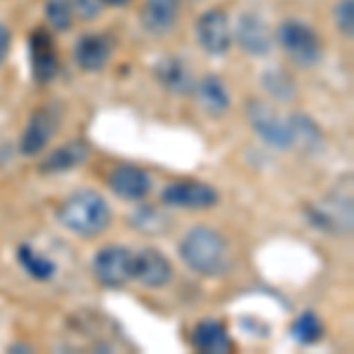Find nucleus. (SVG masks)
<instances>
[{
  "instance_id": "nucleus-5",
  "label": "nucleus",
  "mask_w": 354,
  "mask_h": 354,
  "mask_svg": "<svg viewBox=\"0 0 354 354\" xmlns=\"http://www.w3.org/2000/svg\"><path fill=\"white\" fill-rule=\"evenodd\" d=\"M194 33H196L198 48L210 57H225L234 43L230 17L222 12L220 8L205 10V12L196 19Z\"/></svg>"
},
{
  "instance_id": "nucleus-1",
  "label": "nucleus",
  "mask_w": 354,
  "mask_h": 354,
  "mask_svg": "<svg viewBox=\"0 0 354 354\" xmlns=\"http://www.w3.org/2000/svg\"><path fill=\"white\" fill-rule=\"evenodd\" d=\"M180 258L201 277H222L232 265V250L218 230L192 227L180 241Z\"/></svg>"
},
{
  "instance_id": "nucleus-3",
  "label": "nucleus",
  "mask_w": 354,
  "mask_h": 354,
  "mask_svg": "<svg viewBox=\"0 0 354 354\" xmlns=\"http://www.w3.org/2000/svg\"><path fill=\"white\" fill-rule=\"evenodd\" d=\"M274 41L286 53V57L298 66H317L324 57V43L319 33L302 19H283L277 28Z\"/></svg>"
},
{
  "instance_id": "nucleus-26",
  "label": "nucleus",
  "mask_w": 354,
  "mask_h": 354,
  "mask_svg": "<svg viewBox=\"0 0 354 354\" xmlns=\"http://www.w3.org/2000/svg\"><path fill=\"white\" fill-rule=\"evenodd\" d=\"M73 12L85 21H93L102 15V0H71Z\"/></svg>"
},
{
  "instance_id": "nucleus-16",
  "label": "nucleus",
  "mask_w": 354,
  "mask_h": 354,
  "mask_svg": "<svg viewBox=\"0 0 354 354\" xmlns=\"http://www.w3.org/2000/svg\"><path fill=\"white\" fill-rule=\"evenodd\" d=\"M109 187L125 201H142L151 192V177L137 165H116L109 173Z\"/></svg>"
},
{
  "instance_id": "nucleus-7",
  "label": "nucleus",
  "mask_w": 354,
  "mask_h": 354,
  "mask_svg": "<svg viewBox=\"0 0 354 354\" xmlns=\"http://www.w3.org/2000/svg\"><path fill=\"white\" fill-rule=\"evenodd\" d=\"M93 272L106 288H121L133 279V253L125 245H104L95 253Z\"/></svg>"
},
{
  "instance_id": "nucleus-28",
  "label": "nucleus",
  "mask_w": 354,
  "mask_h": 354,
  "mask_svg": "<svg viewBox=\"0 0 354 354\" xmlns=\"http://www.w3.org/2000/svg\"><path fill=\"white\" fill-rule=\"evenodd\" d=\"M10 45H12V31L0 21V66H3L5 59H8Z\"/></svg>"
},
{
  "instance_id": "nucleus-24",
  "label": "nucleus",
  "mask_w": 354,
  "mask_h": 354,
  "mask_svg": "<svg viewBox=\"0 0 354 354\" xmlns=\"http://www.w3.org/2000/svg\"><path fill=\"white\" fill-rule=\"evenodd\" d=\"M45 19L57 33L71 31L73 21H76L71 0H45Z\"/></svg>"
},
{
  "instance_id": "nucleus-23",
  "label": "nucleus",
  "mask_w": 354,
  "mask_h": 354,
  "mask_svg": "<svg viewBox=\"0 0 354 354\" xmlns=\"http://www.w3.org/2000/svg\"><path fill=\"white\" fill-rule=\"evenodd\" d=\"M290 335H293V340L300 342V345H314V342L322 340L324 324H322V319H319V314L312 310L302 312L293 322V326H290Z\"/></svg>"
},
{
  "instance_id": "nucleus-29",
  "label": "nucleus",
  "mask_w": 354,
  "mask_h": 354,
  "mask_svg": "<svg viewBox=\"0 0 354 354\" xmlns=\"http://www.w3.org/2000/svg\"><path fill=\"white\" fill-rule=\"evenodd\" d=\"M133 0H102V5H109V8H125L130 5Z\"/></svg>"
},
{
  "instance_id": "nucleus-12",
  "label": "nucleus",
  "mask_w": 354,
  "mask_h": 354,
  "mask_svg": "<svg viewBox=\"0 0 354 354\" xmlns=\"http://www.w3.org/2000/svg\"><path fill=\"white\" fill-rule=\"evenodd\" d=\"M133 279L147 288H163L173 279V265L158 248H142L133 253Z\"/></svg>"
},
{
  "instance_id": "nucleus-27",
  "label": "nucleus",
  "mask_w": 354,
  "mask_h": 354,
  "mask_svg": "<svg viewBox=\"0 0 354 354\" xmlns=\"http://www.w3.org/2000/svg\"><path fill=\"white\" fill-rule=\"evenodd\" d=\"M147 213H149V220H142V218H133V225L137 230L142 232H161V222L165 220L158 210L153 208H147Z\"/></svg>"
},
{
  "instance_id": "nucleus-22",
  "label": "nucleus",
  "mask_w": 354,
  "mask_h": 354,
  "mask_svg": "<svg viewBox=\"0 0 354 354\" xmlns=\"http://www.w3.org/2000/svg\"><path fill=\"white\" fill-rule=\"evenodd\" d=\"M262 88L279 102H290L295 97V93H298L293 76L281 66H272L262 73Z\"/></svg>"
},
{
  "instance_id": "nucleus-17",
  "label": "nucleus",
  "mask_w": 354,
  "mask_h": 354,
  "mask_svg": "<svg viewBox=\"0 0 354 354\" xmlns=\"http://www.w3.org/2000/svg\"><path fill=\"white\" fill-rule=\"evenodd\" d=\"M192 347L201 354H227L234 350V340L227 326L218 319H203L192 330Z\"/></svg>"
},
{
  "instance_id": "nucleus-6",
  "label": "nucleus",
  "mask_w": 354,
  "mask_h": 354,
  "mask_svg": "<svg viewBox=\"0 0 354 354\" xmlns=\"http://www.w3.org/2000/svg\"><path fill=\"white\" fill-rule=\"evenodd\" d=\"M305 218L319 232L335 234V236H350L352 234V203L350 198H324L322 203H312L305 208Z\"/></svg>"
},
{
  "instance_id": "nucleus-4",
  "label": "nucleus",
  "mask_w": 354,
  "mask_h": 354,
  "mask_svg": "<svg viewBox=\"0 0 354 354\" xmlns=\"http://www.w3.org/2000/svg\"><path fill=\"white\" fill-rule=\"evenodd\" d=\"M245 116H248L250 128L260 137L265 145L274 147V149H293V137H290L288 121L281 118L272 109L267 102L262 100H248L245 104Z\"/></svg>"
},
{
  "instance_id": "nucleus-18",
  "label": "nucleus",
  "mask_w": 354,
  "mask_h": 354,
  "mask_svg": "<svg viewBox=\"0 0 354 354\" xmlns=\"http://www.w3.org/2000/svg\"><path fill=\"white\" fill-rule=\"evenodd\" d=\"M90 158V145L85 140H68L66 145L57 147L48 158L41 163L43 175H62L68 170H76Z\"/></svg>"
},
{
  "instance_id": "nucleus-25",
  "label": "nucleus",
  "mask_w": 354,
  "mask_h": 354,
  "mask_svg": "<svg viewBox=\"0 0 354 354\" xmlns=\"http://www.w3.org/2000/svg\"><path fill=\"white\" fill-rule=\"evenodd\" d=\"M333 17H335V26L342 36L352 38L354 33V0H338L333 10Z\"/></svg>"
},
{
  "instance_id": "nucleus-19",
  "label": "nucleus",
  "mask_w": 354,
  "mask_h": 354,
  "mask_svg": "<svg viewBox=\"0 0 354 354\" xmlns=\"http://www.w3.org/2000/svg\"><path fill=\"white\" fill-rule=\"evenodd\" d=\"M194 95H196L201 109L213 118L225 116L232 106V97L227 93V85L222 83V78L213 76V73H208V76H203L201 81H196Z\"/></svg>"
},
{
  "instance_id": "nucleus-2",
  "label": "nucleus",
  "mask_w": 354,
  "mask_h": 354,
  "mask_svg": "<svg viewBox=\"0 0 354 354\" xmlns=\"http://www.w3.org/2000/svg\"><path fill=\"white\" fill-rule=\"evenodd\" d=\"M57 222L78 236H100L111 225V208L102 194L93 189H78L57 208Z\"/></svg>"
},
{
  "instance_id": "nucleus-20",
  "label": "nucleus",
  "mask_w": 354,
  "mask_h": 354,
  "mask_svg": "<svg viewBox=\"0 0 354 354\" xmlns=\"http://www.w3.org/2000/svg\"><path fill=\"white\" fill-rule=\"evenodd\" d=\"M288 128H290V137H293V147H300L305 151H319L324 145V133L314 118H310L307 113H290L286 118Z\"/></svg>"
},
{
  "instance_id": "nucleus-10",
  "label": "nucleus",
  "mask_w": 354,
  "mask_h": 354,
  "mask_svg": "<svg viewBox=\"0 0 354 354\" xmlns=\"http://www.w3.org/2000/svg\"><path fill=\"white\" fill-rule=\"evenodd\" d=\"M57 125H59V109L57 106H38L19 137V151L24 156H38L55 137Z\"/></svg>"
},
{
  "instance_id": "nucleus-21",
  "label": "nucleus",
  "mask_w": 354,
  "mask_h": 354,
  "mask_svg": "<svg viewBox=\"0 0 354 354\" xmlns=\"http://www.w3.org/2000/svg\"><path fill=\"white\" fill-rule=\"evenodd\" d=\"M17 262L24 270L33 281H50V279L57 274V265L50 258H45L43 253L33 250V245L21 243L17 248Z\"/></svg>"
},
{
  "instance_id": "nucleus-15",
  "label": "nucleus",
  "mask_w": 354,
  "mask_h": 354,
  "mask_svg": "<svg viewBox=\"0 0 354 354\" xmlns=\"http://www.w3.org/2000/svg\"><path fill=\"white\" fill-rule=\"evenodd\" d=\"M153 76H156V81L163 90H168L170 95L177 97L194 95V88H196V78H194L192 68L180 57H165V59H161L153 66Z\"/></svg>"
},
{
  "instance_id": "nucleus-13",
  "label": "nucleus",
  "mask_w": 354,
  "mask_h": 354,
  "mask_svg": "<svg viewBox=\"0 0 354 354\" xmlns=\"http://www.w3.org/2000/svg\"><path fill=\"white\" fill-rule=\"evenodd\" d=\"M113 55V41L106 33H85L73 45V62L85 73H97L109 64Z\"/></svg>"
},
{
  "instance_id": "nucleus-11",
  "label": "nucleus",
  "mask_w": 354,
  "mask_h": 354,
  "mask_svg": "<svg viewBox=\"0 0 354 354\" xmlns=\"http://www.w3.org/2000/svg\"><path fill=\"white\" fill-rule=\"evenodd\" d=\"M232 36L236 38L239 48L250 57H267L274 48L272 28L258 12H243L239 17L236 31Z\"/></svg>"
},
{
  "instance_id": "nucleus-14",
  "label": "nucleus",
  "mask_w": 354,
  "mask_h": 354,
  "mask_svg": "<svg viewBox=\"0 0 354 354\" xmlns=\"http://www.w3.org/2000/svg\"><path fill=\"white\" fill-rule=\"evenodd\" d=\"M182 0H145L140 10V24L149 36H165L180 19Z\"/></svg>"
},
{
  "instance_id": "nucleus-9",
  "label": "nucleus",
  "mask_w": 354,
  "mask_h": 354,
  "mask_svg": "<svg viewBox=\"0 0 354 354\" xmlns=\"http://www.w3.org/2000/svg\"><path fill=\"white\" fill-rule=\"evenodd\" d=\"M28 59H31V76L36 83H50L59 76V53L55 38L45 28H33L28 36Z\"/></svg>"
},
{
  "instance_id": "nucleus-8",
  "label": "nucleus",
  "mask_w": 354,
  "mask_h": 354,
  "mask_svg": "<svg viewBox=\"0 0 354 354\" xmlns=\"http://www.w3.org/2000/svg\"><path fill=\"white\" fill-rule=\"evenodd\" d=\"M218 189L201 180H177L161 192V201L165 205L182 210H208L218 205Z\"/></svg>"
}]
</instances>
